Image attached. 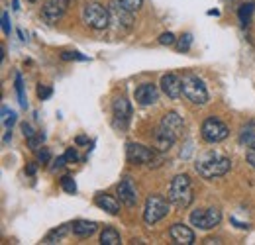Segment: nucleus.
Wrapping results in <instances>:
<instances>
[{
	"mask_svg": "<svg viewBox=\"0 0 255 245\" xmlns=\"http://www.w3.org/2000/svg\"><path fill=\"white\" fill-rule=\"evenodd\" d=\"M232 167V161L226 157V155L218 153V151H206L202 153L196 163H194V169L196 173L202 177V179H218V177H224Z\"/></svg>",
	"mask_w": 255,
	"mask_h": 245,
	"instance_id": "1",
	"label": "nucleus"
},
{
	"mask_svg": "<svg viewBox=\"0 0 255 245\" xmlns=\"http://www.w3.org/2000/svg\"><path fill=\"white\" fill-rule=\"evenodd\" d=\"M167 198L171 200L173 206H177V208H181V210L189 208L192 204V200H194L191 179H189L187 175H177V177L171 181V184H169V196H167Z\"/></svg>",
	"mask_w": 255,
	"mask_h": 245,
	"instance_id": "2",
	"label": "nucleus"
},
{
	"mask_svg": "<svg viewBox=\"0 0 255 245\" xmlns=\"http://www.w3.org/2000/svg\"><path fill=\"white\" fill-rule=\"evenodd\" d=\"M81 16H83V22H85L89 28H93V30H106V28L110 26V22H112V20H110V10L104 8V6L98 4V2H89V4H85Z\"/></svg>",
	"mask_w": 255,
	"mask_h": 245,
	"instance_id": "3",
	"label": "nucleus"
},
{
	"mask_svg": "<svg viewBox=\"0 0 255 245\" xmlns=\"http://www.w3.org/2000/svg\"><path fill=\"white\" fill-rule=\"evenodd\" d=\"M169 208H171V200H167L161 194H149L145 200V206H143V222L147 226L157 224L159 220H163L169 214Z\"/></svg>",
	"mask_w": 255,
	"mask_h": 245,
	"instance_id": "4",
	"label": "nucleus"
},
{
	"mask_svg": "<svg viewBox=\"0 0 255 245\" xmlns=\"http://www.w3.org/2000/svg\"><path fill=\"white\" fill-rule=\"evenodd\" d=\"M126 159L131 165H147V167L161 165V157L155 149L139 145V143H131V141L126 145Z\"/></svg>",
	"mask_w": 255,
	"mask_h": 245,
	"instance_id": "5",
	"label": "nucleus"
},
{
	"mask_svg": "<svg viewBox=\"0 0 255 245\" xmlns=\"http://www.w3.org/2000/svg\"><path fill=\"white\" fill-rule=\"evenodd\" d=\"M183 96L187 100H191L192 104H198V106H204L208 102V91L202 83V79H198L196 75L187 73L183 75Z\"/></svg>",
	"mask_w": 255,
	"mask_h": 245,
	"instance_id": "6",
	"label": "nucleus"
},
{
	"mask_svg": "<svg viewBox=\"0 0 255 245\" xmlns=\"http://www.w3.org/2000/svg\"><path fill=\"white\" fill-rule=\"evenodd\" d=\"M108 10H110V20H112V24L116 26V30L129 31L133 28V16H131L133 12L128 10L120 0H112V2L108 4Z\"/></svg>",
	"mask_w": 255,
	"mask_h": 245,
	"instance_id": "7",
	"label": "nucleus"
},
{
	"mask_svg": "<svg viewBox=\"0 0 255 245\" xmlns=\"http://www.w3.org/2000/svg\"><path fill=\"white\" fill-rule=\"evenodd\" d=\"M200 133H202L204 141H208V143H220V141H224L230 135V127L222 120H218V118H206L204 123H202Z\"/></svg>",
	"mask_w": 255,
	"mask_h": 245,
	"instance_id": "8",
	"label": "nucleus"
},
{
	"mask_svg": "<svg viewBox=\"0 0 255 245\" xmlns=\"http://www.w3.org/2000/svg\"><path fill=\"white\" fill-rule=\"evenodd\" d=\"M220 222H222V212L218 208H202V210H194L191 214L192 226L204 232L220 226Z\"/></svg>",
	"mask_w": 255,
	"mask_h": 245,
	"instance_id": "9",
	"label": "nucleus"
},
{
	"mask_svg": "<svg viewBox=\"0 0 255 245\" xmlns=\"http://www.w3.org/2000/svg\"><path fill=\"white\" fill-rule=\"evenodd\" d=\"M67 8H69V0H47L41 8V18L47 24H55L57 20L63 18Z\"/></svg>",
	"mask_w": 255,
	"mask_h": 245,
	"instance_id": "10",
	"label": "nucleus"
},
{
	"mask_svg": "<svg viewBox=\"0 0 255 245\" xmlns=\"http://www.w3.org/2000/svg\"><path fill=\"white\" fill-rule=\"evenodd\" d=\"M116 192H118V198H120V202L128 206V208H133L135 204H137V188H135V184L133 181L129 179V177H124L118 186H116Z\"/></svg>",
	"mask_w": 255,
	"mask_h": 245,
	"instance_id": "11",
	"label": "nucleus"
},
{
	"mask_svg": "<svg viewBox=\"0 0 255 245\" xmlns=\"http://www.w3.org/2000/svg\"><path fill=\"white\" fill-rule=\"evenodd\" d=\"M161 91L167 94V98L177 100L183 94V79L175 73H167L161 77Z\"/></svg>",
	"mask_w": 255,
	"mask_h": 245,
	"instance_id": "12",
	"label": "nucleus"
},
{
	"mask_svg": "<svg viewBox=\"0 0 255 245\" xmlns=\"http://www.w3.org/2000/svg\"><path fill=\"white\" fill-rule=\"evenodd\" d=\"M112 112H114V125L120 127V129H126L128 122H129V116H131V106H129V102L124 96L114 100Z\"/></svg>",
	"mask_w": 255,
	"mask_h": 245,
	"instance_id": "13",
	"label": "nucleus"
},
{
	"mask_svg": "<svg viewBox=\"0 0 255 245\" xmlns=\"http://www.w3.org/2000/svg\"><path fill=\"white\" fill-rule=\"evenodd\" d=\"M169 238L177 245H192L194 244V232L185 224H173L169 228Z\"/></svg>",
	"mask_w": 255,
	"mask_h": 245,
	"instance_id": "14",
	"label": "nucleus"
},
{
	"mask_svg": "<svg viewBox=\"0 0 255 245\" xmlns=\"http://www.w3.org/2000/svg\"><path fill=\"white\" fill-rule=\"evenodd\" d=\"M133 96H135V102H137V104H141V106H149V104H155V102L159 100V91H157L155 85H151V83H143V85H139V87L135 89Z\"/></svg>",
	"mask_w": 255,
	"mask_h": 245,
	"instance_id": "15",
	"label": "nucleus"
},
{
	"mask_svg": "<svg viewBox=\"0 0 255 245\" xmlns=\"http://www.w3.org/2000/svg\"><path fill=\"white\" fill-rule=\"evenodd\" d=\"M161 125H163L169 133H173L177 139H179V137H183L185 122H183V118H181L177 112H167V114H163V118H161Z\"/></svg>",
	"mask_w": 255,
	"mask_h": 245,
	"instance_id": "16",
	"label": "nucleus"
},
{
	"mask_svg": "<svg viewBox=\"0 0 255 245\" xmlns=\"http://www.w3.org/2000/svg\"><path fill=\"white\" fill-rule=\"evenodd\" d=\"M175 141H177V137L173 133H169L161 123L155 127V131H153V143H155V149L157 151H169Z\"/></svg>",
	"mask_w": 255,
	"mask_h": 245,
	"instance_id": "17",
	"label": "nucleus"
},
{
	"mask_svg": "<svg viewBox=\"0 0 255 245\" xmlns=\"http://www.w3.org/2000/svg\"><path fill=\"white\" fill-rule=\"evenodd\" d=\"M95 204L100 208V210H104V212H108V214H112V216H116L118 212H120V204H118V200L112 198V196H108V194H96Z\"/></svg>",
	"mask_w": 255,
	"mask_h": 245,
	"instance_id": "18",
	"label": "nucleus"
},
{
	"mask_svg": "<svg viewBox=\"0 0 255 245\" xmlns=\"http://www.w3.org/2000/svg\"><path fill=\"white\" fill-rule=\"evenodd\" d=\"M96 222H89V220H77L75 224H71V232L77 238H89L96 232Z\"/></svg>",
	"mask_w": 255,
	"mask_h": 245,
	"instance_id": "19",
	"label": "nucleus"
},
{
	"mask_svg": "<svg viewBox=\"0 0 255 245\" xmlns=\"http://www.w3.org/2000/svg\"><path fill=\"white\" fill-rule=\"evenodd\" d=\"M100 244L102 245H120L122 244V238H120V234H118V230L116 228H104L102 230V234H100Z\"/></svg>",
	"mask_w": 255,
	"mask_h": 245,
	"instance_id": "20",
	"label": "nucleus"
},
{
	"mask_svg": "<svg viewBox=\"0 0 255 245\" xmlns=\"http://www.w3.org/2000/svg\"><path fill=\"white\" fill-rule=\"evenodd\" d=\"M69 232V226H61L59 230H51L45 238H43V242L41 244H45V245H49V244H59L61 240L65 238V234Z\"/></svg>",
	"mask_w": 255,
	"mask_h": 245,
	"instance_id": "21",
	"label": "nucleus"
},
{
	"mask_svg": "<svg viewBox=\"0 0 255 245\" xmlns=\"http://www.w3.org/2000/svg\"><path fill=\"white\" fill-rule=\"evenodd\" d=\"M255 4L254 2H248V4H242L240 10H238V16H240V22L242 24H250L252 22V16H254Z\"/></svg>",
	"mask_w": 255,
	"mask_h": 245,
	"instance_id": "22",
	"label": "nucleus"
},
{
	"mask_svg": "<svg viewBox=\"0 0 255 245\" xmlns=\"http://www.w3.org/2000/svg\"><path fill=\"white\" fill-rule=\"evenodd\" d=\"M14 123H16V112L8 110V106H2V125L6 129H12Z\"/></svg>",
	"mask_w": 255,
	"mask_h": 245,
	"instance_id": "23",
	"label": "nucleus"
},
{
	"mask_svg": "<svg viewBox=\"0 0 255 245\" xmlns=\"http://www.w3.org/2000/svg\"><path fill=\"white\" fill-rule=\"evenodd\" d=\"M16 91H18V98H20V106L22 108H28V102H26V96H24V83H22V75L16 73Z\"/></svg>",
	"mask_w": 255,
	"mask_h": 245,
	"instance_id": "24",
	"label": "nucleus"
},
{
	"mask_svg": "<svg viewBox=\"0 0 255 245\" xmlns=\"http://www.w3.org/2000/svg\"><path fill=\"white\" fill-rule=\"evenodd\" d=\"M191 43H192V35L191 33H185V35L179 37V41H177V49H179L181 53H185V51L191 49Z\"/></svg>",
	"mask_w": 255,
	"mask_h": 245,
	"instance_id": "25",
	"label": "nucleus"
},
{
	"mask_svg": "<svg viewBox=\"0 0 255 245\" xmlns=\"http://www.w3.org/2000/svg\"><path fill=\"white\" fill-rule=\"evenodd\" d=\"M61 188H63L67 194H75L77 192V184H75V181L71 179V177H61Z\"/></svg>",
	"mask_w": 255,
	"mask_h": 245,
	"instance_id": "26",
	"label": "nucleus"
},
{
	"mask_svg": "<svg viewBox=\"0 0 255 245\" xmlns=\"http://www.w3.org/2000/svg\"><path fill=\"white\" fill-rule=\"evenodd\" d=\"M240 141H242V143H246L248 147H250V145H254L255 143V131L254 129H250V127H248V129L244 127V133H242Z\"/></svg>",
	"mask_w": 255,
	"mask_h": 245,
	"instance_id": "27",
	"label": "nucleus"
},
{
	"mask_svg": "<svg viewBox=\"0 0 255 245\" xmlns=\"http://www.w3.org/2000/svg\"><path fill=\"white\" fill-rule=\"evenodd\" d=\"M35 153H37V161H39L41 165H47V163L51 161V151H49L47 147H41V149H35Z\"/></svg>",
	"mask_w": 255,
	"mask_h": 245,
	"instance_id": "28",
	"label": "nucleus"
},
{
	"mask_svg": "<svg viewBox=\"0 0 255 245\" xmlns=\"http://www.w3.org/2000/svg\"><path fill=\"white\" fill-rule=\"evenodd\" d=\"M159 43L161 45H175L177 43V37L171 33V31H165L159 35Z\"/></svg>",
	"mask_w": 255,
	"mask_h": 245,
	"instance_id": "29",
	"label": "nucleus"
},
{
	"mask_svg": "<svg viewBox=\"0 0 255 245\" xmlns=\"http://www.w3.org/2000/svg\"><path fill=\"white\" fill-rule=\"evenodd\" d=\"M61 59H65V61H87V57L85 55H81V53H77V51H65L63 55H61Z\"/></svg>",
	"mask_w": 255,
	"mask_h": 245,
	"instance_id": "30",
	"label": "nucleus"
},
{
	"mask_svg": "<svg viewBox=\"0 0 255 245\" xmlns=\"http://www.w3.org/2000/svg\"><path fill=\"white\" fill-rule=\"evenodd\" d=\"M120 2L126 6L128 10H131V12H137L141 8V4H143V0H120Z\"/></svg>",
	"mask_w": 255,
	"mask_h": 245,
	"instance_id": "31",
	"label": "nucleus"
},
{
	"mask_svg": "<svg viewBox=\"0 0 255 245\" xmlns=\"http://www.w3.org/2000/svg\"><path fill=\"white\" fill-rule=\"evenodd\" d=\"M51 94H53L51 87H45V85H39V87H37V96H39V100H47Z\"/></svg>",
	"mask_w": 255,
	"mask_h": 245,
	"instance_id": "32",
	"label": "nucleus"
},
{
	"mask_svg": "<svg viewBox=\"0 0 255 245\" xmlns=\"http://www.w3.org/2000/svg\"><path fill=\"white\" fill-rule=\"evenodd\" d=\"M10 18H8V12H2V31L4 35H10Z\"/></svg>",
	"mask_w": 255,
	"mask_h": 245,
	"instance_id": "33",
	"label": "nucleus"
},
{
	"mask_svg": "<svg viewBox=\"0 0 255 245\" xmlns=\"http://www.w3.org/2000/svg\"><path fill=\"white\" fill-rule=\"evenodd\" d=\"M246 157H248V163H250V165L255 169V143L248 147V153H246Z\"/></svg>",
	"mask_w": 255,
	"mask_h": 245,
	"instance_id": "34",
	"label": "nucleus"
},
{
	"mask_svg": "<svg viewBox=\"0 0 255 245\" xmlns=\"http://www.w3.org/2000/svg\"><path fill=\"white\" fill-rule=\"evenodd\" d=\"M65 157H67V161H69V163H73V161H79V155H77V151H75L73 147H69V149H67Z\"/></svg>",
	"mask_w": 255,
	"mask_h": 245,
	"instance_id": "35",
	"label": "nucleus"
},
{
	"mask_svg": "<svg viewBox=\"0 0 255 245\" xmlns=\"http://www.w3.org/2000/svg\"><path fill=\"white\" fill-rule=\"evenodd\" d=\"M22 131H24V135L30 139V137H33L35 133H33V129H32V125L30 123H22Z\"/></svg>",
	"mask_w": 255,
	"mask_h": 245,
	"instance_id": "36",
	"label": "nucleus"
},
{
	"mask_svg": "<svg viewBox=\"0 0 255 245\" xmlns=\"http://www.w3.org/2000/svg\"><path fill=\"white\" fill-rule=\"evenodd\" d=\"M65 163H67V157H65V155H61V157H59V159L55 161V165H53V169H61V167H63Z\"/></svg>",
	"mask_w": 255,
	"mask_h": 245,
	"instance_id": "37",
	"label": "nucleus"
},
{
	"mask_svg": "<svg viewBox=\"0 0 255 245\" xmlns=\"http://www.w3.org/2000/svg\"><path fill=\"white\" fill-rule=\"evenodd\" d=\"M87 141H89V137H87V135H79V137L75 139V143H77V145H83V143H87Z\"/></svg>",
	"mask_w": 255,
	"mask_h": 245,
	"instance_id": "38",
	"label": "nucleus"
},
{
	"mask_svg": "<svg viewBox=\"0 0 255 245\" xmlns=\"http://www.w3.org/2000/svg\"><path fill=\"white\" fill-rule=\"evenodd\" d=\"M35 169H37V167H35V163H30V165H28V169H26V173H28V175H33V173H35Z\"/></svg>",
	"mask_w": 255,
	"mask_h": 245,
	"instance_id": "39",
	"label": "nucleus"
},
{
	"mask_svg": "<svg viewBox=\"0 0 255 245\" xmlns=\"http://www.w3.org/2000/svg\"><path fill=\"white\" fill-rule=\"evenodd\" d=\"M12 8H14V10H20V6H18V0H12Z\"/></svg>",
	"mask_w": 255,
	"mask_h": 245,
	"instance_id": "40",
	"label": "nucleus"
},
{
	"mask_svg": "<svg viewBox=\"0 0 255 245\" xmlns=\"http://www.w3.org/2000/svg\"><path fill=\"white\" fill-rule=\"evenodd\" d=\"M204 244H222V242H218V240H206V242H204Z\"/></svg>",
	"mask_w": 255,
	"mask_h": 245,
	"instance_id": "41",
	"label": "nucleus"
},
{
	"mask_svg": "<svg viewBox=\"0 0 255 245\" xmlns=\"http://www.w3.org/2000/svg\"><path fill=\"white\" fill-rule=\"evenodd\" d=\"M30 2H35V0H30Z\"/></svg>",
	"mask_w": 255,
	"mask_h": 245,
	"instance_id": "42",
	"label": "nucleus"
}]
</instances>
